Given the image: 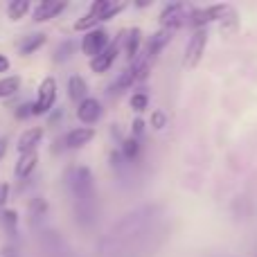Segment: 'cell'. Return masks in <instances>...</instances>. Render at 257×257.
Here are the masks:
<instances>
[{
  "instance_id": "obj_1",
  "label": "cell",
  "mask_w": 257,
  "mask_h": 257,
  "mask_svg": "<svg viewBox=\"0 0 257 257\" xmlns=\"http://www.w3.org/2000/svg\"><path fill=\"white\" fill-rule=\"evenodd\" d=\"M208 41H210L208 27H205V30H194L192 32L190 41H187V45H185V54H183V68H185V70H194V68L203 61Z\"/></svg>"
},
{
  "instance_id": "obj_2",
  "label": "cell",
  "mask_w": 257,
  "mask_h": 257,
  "mask_svg": "<svg viewBox=\"0 0 257 257\" xmlns=\"http://www.w3.org/2000/svg\"><path fill=\"white\" fill-rule=\"evenodd\" d=\"M232 12L230 5H210V7H194L190 12V23L194 30H205L210 23H221Z\"/></svg>"
},
{
  "instance_id": "obj_3",
  "label": "cell",
  "mask_w": 257,
  "mask_h": 257,
  "mask_svg": "<svg viewBox=\"0 0 257 257\" xmlns=\"http://www.w3.org/2000/svg\"><path fill=\"white\" fill-rule=\"evenodd\" d=\"M59 95V86L54 77H43L36 88V99H34V115H45L54 108Z\"/></svg>"
},
{
  "instance_id": "obj_4",
  "label": "cell",
  "mask_w": 257,
  "mask_h": 257,
  "mask_svg": "<svg viewBox=\"0 0 257 257\" xmlns=\"http://www.w3.org/2000/svg\"><path fill=\"white\" fill-rule=\"evenodd\" d=\"M111 43H113L111 34H108L104 27H97V30L86 32V34L81 36V52H84L88 59H95L102 52H106Z\"/></svg>"
},
{
  "instance_id": "obj_5",
  "label": "cell",
  "mask_w": 257,
  "mask_h": 257,
  "mask_svg": "<svg viewBox=\"0 0 257 257\" xmlns=\"http://www.w3.org/2000/svg\"><path fill=\"white\" fill-rule=\"evenodd\" d=\"M120 50H122V34L117 36V39H113V43L108 45L106 52H102L99 57L90 59V70H93L95 75H104V72H108L111 70V66L115 63Z\"/></svg>"
},
{
  "instance_id": "obj_6",
  "label": "cell",
  "mask_w": 257,
  "mask_h": 257,
  "mask_svg": "<svg viewBox=\"0 0 257 257\" xmlns=\"http://www.w3.org/2000/svg\"><path fill=\"white\" fill-rule=\"evenodd\" d=\"M185 5L181 3H172V5H165L163 12H160V30H167V32H176L178 27L185 23Z\"/></svg>"
},
{
  "instance_id": "obj_7",
  "label": "cell",
  "mask_w": 257,
  "mask_h": 257,
  "mask_svg": "<svg viewBox=\"0 0 257 257\" xmlns=\"http://www.w3.org/2000/svg\"><path fill=\"white\" fill-rule=\"evenodd\" d=\"M122 34V52H124L126 61L133 63L140 57V48H142V30L140 27H128V30L120 32Z\"/></svg>"
},
{
  "instance_id": "obj_8",
  "label": "cell",
  "mask_w": 257,
  "mask_h": 257,
  "mask_svg": "<svg viewBox=\"0 0 257 257\" xmlns=\"http://www.w3.org/2000/svg\"><path fill=\"white\" fill-rule=\"evenodd\" d=\"M68 9V3H63V0H41L39 5H34V9H32V18H34L36 23H45V21H52V18H57L61 12H66Z\"/></svg>"
},
{
  "instance_id": "obj_9",
  "label": "cell",
  "mask_w": 257,
  "mask_h": 257,
  "mask_svg": "<svg viewBox=\"0 0 257 257\" xmlns=\"http://www.w3.org/2000/svg\"><path fill=\"white\" fill-rule=\"evenodd\" d=\"M102 117V102L95 97H88L86 102H81L77 106V120L84 126H93L95 122Z\"/></svg>"
},
{
  "instance_id": "obj_10",
  "label": "cell",
  "mask_w": 257,
  "mask_h": 257,
  "mask_svg": "<svg viewBox=\"0 0 257 257\" xmlns=\"http://www.w3.org/2000/svg\"><path fill=\"white\" fill-rule=\"evenodd\" d=\"M43 136H45V131H43L41 126H30V128H25V131L18 136V142H16L18 156H21V154H30V151H36V147L41 145Z\"/></svg>"
},
{
  "instance_id": "obj_11",
  "label": "cell",
  "mask_w": 257,
  "mask_h": 257,
  "mask_svg": "<svg viewBox=\"0 0 257 257\" xmlns=\"http://www.w3.org/2000/svg\"><path fill=\"white\" fill-rule=\"evenodd\" d=\"M95 128L93 126H75L66 133V147L68 149H81V147L90 145L95 140Z\"/></svg>"
},
{
  "instance_id": "obj_12",
  "label": "cell",
  "mask_w": 257,
  "mask_h": 257,
  "mask_svg": "<svg viewBox=\"0 0 257 257\" xmlns=\"http://www.w3.org/2000/svg\"><path fill=\"white\" fill-rule=\"evenodd\" d=\"M36 165H39V151L21 154L18 156V160H16V165H14V174H16V178L25 181V178H30L32 174H34Z\"/></svg>"
},
{
  "instance_id": "obj_13",
  "label": "cell",
  "mask_w": 257,
  "mask_h": 257,
  "mask_svg": "<svg viewBox=\"0 0 257 257\" xmlns=\"http://www.w3.org/2000/svg\"><path fill=\"white\" fill-rule=\"evenodd\" d=\"M172 34H174V32H167V30H158V32H156V34L151 36V39L147 41V45H145V57L149 59V61H154V59L165 50V45L172 41Z\"/></svg>"
},
{
  "instance_id": "obj_14",
  "label": "cell",
  "mask_w": 257,
  "mask_h": 257,
  "mask_svg": "<svg viewBox=\"0 0 257 257\" xmlns=\"http://www.w3.org/2000/svg\"><path fill=\"white\" fill-rule=\"evenodd\" d=\"M68 99L75 102L77 106L88 99V84H86V79L81 75H72L68 79Z\"/></svg>"
},
{
  "instance_id": "obj_15",
  "label": "cell",
  "mask_w": 257,
  "mask_h": 257,
  "mask_svg": "<svg viewBox=\"0 0 257 257\" xmlns=\"http://www.w3.org/2000/svg\"><path fill=\"white\" fill-rule=\"evenodd\" d=\"M45 41H48V36H45L43 32L30 34V36H25V39L21 41V48H18V52H21V57H30V54L39 52V50L43 48Z\"/></svg>"
},
{
  "instance_id": "obj_16",
  "label": "cell",
  "mask_w": 257,
  "mask_h": 257,
  "mask_svg": "<svg viewBox=\"0 0 257 257\" xmlns=\"http://www.w3.org/2000/svg\"><path fill=\"white\" fill-rule=\"evenodd\" d=\"M23 79L21 75H7V77H0V99H7L14 97V95L21 90Z\"/></svg>"
},
{
  "instance_id": "obj_17",
  "label": "cell",
  "mask_w": 257,
  "mask_h": 257,
  "mask_svg": "<svg viewBox=\"0 0 257 257\" xmlns=\"http://www.w3.org/2000/svg\"><path fill=\"white\" fill-rule=\"evenodd\" d=\"M30 9H34L30 0H14V3L7 5V18L12 23H18V21H23V18L30 14Z\"/></svg>"
},
{
  "instance_id": "obj_18",
  "label": "cell",
  "mask_w": 257,
  "mask_h": 257,
  "mask_svg": "<svg viewBox=\"0 0 257 257\" xmlns=\"http://www.w3.org/2000/svg\"><path fill=\"white\" fill-rule=\"evenodd\" d=\"M128 106H131L133 113H145L149 108V95L145 90H136V93L128 97Z\"/></svg>"
},
{
  "instance_id": "obj_19",
  "label": "cell",
  "mask_w": 257,
  "mask_h": 257,
  "mask_svg": "<svg viewBox=\"0 0 257 257\" xmlns=\"http://www.w3.org/2000/svg\"><path fill=\"white\" fill-rule=\"evenodd\" d=\"M219 30H221L223 36H230V34H235V32L239 30V16H237L235 9H232V12L228 14L221 23H219Z\"/></svg>"
},
{
  "instance_id": "obj_20",
  "label": "cell",
  "mask_w": 257,
  "mask_h": 257,
  "mask_svg": "<svg viewBox=\"0 0 257 257\" xmlns=\"http://www.w3.org/2000/svg\"><path fill=\"white\" fill-rule=\"evenodd\" d=\"M138 154H140V140L133 136H128L122 140V156H124L126 160H136Z\"/></svg>"
},
{
  "instance_id": "obj_21",
  "label": "cell",
  "mask_w": 257,
  "mask_h": 257,
  "mask_svg": "<svg viewBox=\"0 0 257 257\" xmlns=\"http://www.w3.org/2000/svg\"><path fill=\"white\" fill-rule=\"evenodd\" d=\"M3 226H5V230L9 232V235H16V226H18V212L16 210H12V208H5L3 210Z\"/></svg>"
},
{
  "instance_id": "obj_22",
  "label": "cell",
  "mask_w": 257,
  "mask_h": 257,
  "mask_svg": "<svg viewBox=\"0 0 257 257\" xmlns=\"http://www.w3.org/2000/svg\"><path fill=\"white\" fill-rule=\"evenodd\" d=\"M72 52H75V41H70V39L63 41V43L57 48V57H54V61H59V63L66 61V59L72 57Z\"/></svg>"
},
{
  "instance_id": "obj_23",
  "label": "cell",
  "mask_w": 257,
  "mask_h": 257,
  "mask_svg": "<svg viewBox=\"0 0 257 257\" xmlns=\"http://www.w3.org/2000/svg\"><path fill=\"white\" fill-rule=\"evenodd\" d=\"M149 124L156 128V131H163L165 126H167V115H165L163 111H154L151 113V120H149Z\"/></svg>"
},
{
  "instance_id": "obj_24",
  "label": "cell",
  "mask_w": 257,
  "mask_h": 257,
  "mask_svg": "<svg viewBox=\"0 0 257 257\" xmlns=\"http://www.w3.org/2000/svg\"><path fill=\"white\" fill-rule=\"evenodd\" d=\"M14 115H16L18 120H25V117L34 115V102H30V104H21V106L16 108V113H14Z\"/></svg>"
},
{
  "instance_id": "obj_25",
  "label": "cell",
  "mask_w": 257,
  "mask_h": 257,
  "mask_svg": "<svg viewBox=\"0 0 257 257\" xmlns=\"http://www.w3.org/2000/svg\"><path fill=\"white\" fill-rule=\"evenodd\" d=\"M142 133H145V120H142V117H136V120H133V124H131V136L140 140Z\"/></svg>"
},
{
  "instance_id": "obj_26",
  "label": "cell",
  "mask_w": 257,
  "mask_h": 257,
  "mask_svg": "<svg viewBox=\"0 0 257 257\" xmlns=\"http://www.w3.org/2000/svg\"><path fill=\"white\" fill-rule=\"evenodd\" d=\"M9 192H12L9 183H0V210H5V205H7V201H9Z\"/></svg>"
},
{
  "instance_id": "obj_27",
  "label": "cell",
  "mask_w": 257,
  "mask_h": 257,
  "mask_svg": "<svg viewBox=\"0 0 257 257\" xmlns=\"http://www.w3.org/2000/svg\"><path fill=\"white\" fill-rule=\"evenodd\" d=\"M9 66H12L9 59L5 57V54H0V72H9Z\"/></svg>"
},
{
  "instance_id": "obj_28",
  "label": "cell",
  "mask_w": 257,
  "mask_h": 257,
  "mask_svg": "<svg viewBox=\"0 0 257 257\" xmlns=\"http://www.w3.org/2000/svg\"><path fill=\"white\" fill-rule=\"evenodd\" d=\"M7 147H9V140L7 138H0V160H3L5 154H7Z\"/></svg>"
}]
</instances>
